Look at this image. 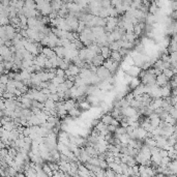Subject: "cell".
<instances>
[{"label":"cell","instance_id":"obj_11","mask_svg":"<svg viewBox=\"0 0 177 177\" xmlns=\"http://www.w3.org/2000/svg\"><path fill=\"white\" fill-rule=\"evenodd\" d=\"M67 112H68V114H69L71 116H72V117H78V116L80 115V112L77 110V109L75 108V107H74V108L71 109V110H68Z\"/></svg>","mask_w":177,"mask_h":177},{"label":"cell","instance_id":"obj_6","mask_svg":"<svg viewBox=\"0 0 177 177\" xmlns=\"http://www.w3.org/2000/svg\"><path fill=\"white\" fill-rule=\"evenodd\" d=\"M110 58L113 60V61L119 62L121 60V55L118 51H111L110 53Z\"/></svg>","mask_w":177,"mask_h":177},{"label":"cell","instance_id":"obj_9","mask_svg":"<svg viewBox=\"0 0 177 177\" xmlns=\"http://www.w3.org/2000/svg\"><path fill=\"white\" fill-rule=\"evenodd\" d=\"M162 74L164 75V76H166V77L168 78V79H171V78L174 76V73H173V71L171 68H165V69H163V72H162Z\"/></svg>","mask_w":177,"mask_h":177},{"label":"cell","instance_id":"obj_4","mask_svg":"<svg viewBox=\"0 0 177 177\" xmlns=\"http://www.w3.org/2000/svg\"><path fill=\"white\" fill-rule=\"evenodd\" d=\"M168 80L169 79L166 76H164L163 74H159L155 78V83L157 84V86H165V85L168 84Z\"/></svg>","mask_w":177,"mask_h":177},{"label":"cell","instance_id":"obj_7","mask_svg":"<svg viewBox=\"0 0 177 177\" xmlns=\"http://www.w3.org/2000/svg\"><path fill=\"white\" fill-rule=\"evenodd\" d=\"M63 106H64V108H65V110L68 111L72 108H74V107H76V104H75L74 100H66L65 103H63Z\"/></svg>","mask_w":177,"mask_h":177},{"label":"cell","instance_id":"obj_5","mask_svg":"<svg viewBox=\"0 0 177 177\" xmlns=\"http://www.w3.org/2000/svg\"><path fill=\"white\" fill-rule=\"evenodd\" d=\"M43 54H44L47 58H51V57L56 55L55 54L54 50L52 49V48H50V47H45L44 49H43Z\"/></svg>","mask_w":177,"mask_h":177},{"label":"cell","instance_id":"obj_3","mask_svg":"<svg viewBox=\"0 0 177 177\" xmlns=\"http://www.w3.org/2000/svg\"><path fill=\"white\" fill-rule=\"evenodd\" d=\"M104 60H105V58L100 54H95L91 59V63L95 66H100V65H103Z\"/></svg>","mask_w":177,"mask_h":177},{"label":"cell","instance_id":"obj_2","mask_svg":"<svg viewBox=\"0 0 177 177\" xmlns=\"http://www.w3.org/2000/svg\"><path fill=\"white\" fill-rule=\"evenodd\" d=\"M127 73V75L130 77L134 78V77H138L139 75H140V72H141V69L139 68L138 66H134V65H131V66H128V68L125 71Z\"/></svg>","mask_w":177,"mask_h":177},{"label":"cell","instance_id":"obj_8","mask_svg":"<svg viewBox=\"0 0 177 177\" xmlns=\"http://www.w3.org/2000/svg\"><path fill=\"white\" fill-rule=\"evenodd\" d=\"M114 117H112L111 116V114H106V115H104L103 117H102V122L105 123V124H110L111 121H112V119H113Z\"/></svg>","mask_w":177,"mask_h":177},{"label":"cell","instance_id":"obj_12","mask_svg":"<svg viewBox=\"0 0 177 177\" xmlns=\"http://www.w3.org/2000/svg\"><path fill=\"white\" fill-rule=\"evenodd\" d=\"M79 106L83 109V110H88V109H90V107H91V105H90L88 102H81V103L79 104Z\"/></svg>","mask_w":177,"mask_h":177},{"label":"cell","instance_id":"obj_10","mask_svg":"<svg viewBox=\"0 0 177 177\" xmlns=\"http://www.w3.org/2000/svg\"><path fill=\"white\" fill-rule=\"evenodd\" d=\"M8 23H9V20L7 16L0 14V25H7Z\"/></svg>","mask_w":177,"mask_h":177},{"label":"cell","instance_id":"obj_1","mask_svg":"<svg viewBox=\"0 0 177 177\" xmlns=\"http://www.w3.org/2000/svg\"><path fill=\"white\" fill-rule=\"evenodd\" d=\"M98 68H96V72L95 74L98 75V77L100 78V80H110L111 79V73L109 72L108 68H106L104 65H100V66H98Z\"/></svg>","mask_w":177,"mask_h":177}]
</instances>
